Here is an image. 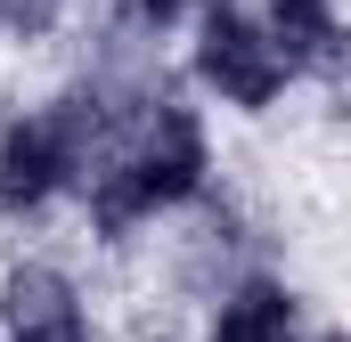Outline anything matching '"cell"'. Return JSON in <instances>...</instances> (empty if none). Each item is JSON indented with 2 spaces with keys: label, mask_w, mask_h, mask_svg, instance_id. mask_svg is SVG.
<instances>
[{
  "label": "cell",
  "mask_w": 351,
  "mask_h": 342,
  "mask_svg": "<svg viewBox=\"0 0 351 342\" xmlns=\"http://www.w3.org/2000/svg\"><path fill=\"white\" fill-rule=\"evenodd\" d=\"M196 171H204L196 122L164 106V114H156V131H147V147L114 171L106 187H98V220H106V228H123L139 204H172V196H188V187H196Z\"/></svg>",
  "instance_id": "6da1fadb"
},
{
  "label": "cell",
  "mask_w": 351,
  "mask_h": 342,
  "mask_svg": "<svg viewBox=\"0 0 351 342\" xmlns=\"http://www.w3.org/2000/svg\"><path fill=\"white\" fill-rule=\"evenodd\" d=\"M196 66H204V82L221 90V98H237V106H269L278 82H286V57H278V41H262L245 16H213L204 25V41H196Z\"/></svg>",
  "instance_id": "7a4b0ae2"
},
{
  "label": "cell",
  "mask_w": 351,
  "mask_h": 342,
  "mask_svg": "<svg viewBox=\"0 0 351 342\" xmlns=\"http://www.w3.org/2000/svg\"><path fill=\"white\" fill-rule=\"evenodd\" d=\"M66 171H74V122L66 114H33L0 139V196L8 204H41Z\"/></svg>",
  "instance_id": "3957f363"
},
{
  "label": "cell",
  "mask_w": 351,
  "mask_h": 342,
  "mask_svg": "<svg viewBox=\"0 0 351 342\" xmlns=\"http://www.w3.org/2000/svg\"><path fill=\"white\" fill-rule=\"evenodd\" d=\"M8 334L16 342H82V302L58 269H16L8 277Z\"/></svg>",
  "instance_id": "277c9868"
},
{
  "label": "cell",
  "mask_w": 351,
  "mask_h": 342,
  "mask_svg": "<svg viewBox=\"0 0 351 342\" xmlns=\"http://www.w3.org/2000/svg\"><path fill=\"white\" fill-rule=\"evenodd\" d=\"M221 342H294V302L278 285H245L221 310Z\"/></svg>",
  "instance_id": "5b68a950"
},
{
  "label": "cell",
  "mask_w": 351,
  "mask_h": 342,
  "mask_svg": "<svg viewBox=\"0 0 351 342\" xmlns=\"http://www.w3.org/2000/svg\"><path fill=\"white\" fill-rule=\"evenodd\" d=\"M278 57H286V66H327V57H335V16H327V0H278Z\"/></svg>",
  "instance_id": "8992f818"
},
{
  "label": "cell",
  "mask_w": 351,
  "mask_h": 342,
  "mask_svg": "<svg viewBox=\"0 0 351 342\" xmlns=\"http://www.w3.org/2000/svg\"><path fill=\"white\" fill-rule=\"evenodd\" d=\"M147 8H156V16H172V8H188V0H147Z\"/></svg>",
  "instance_id": "52a82bcc"
},
{
  "label": "cell",
  "mask_w": 351,
  "mask_h": 342,
  "mask_svg": "<svg viewBox=\"0 0 351 342\" xmlns=\"http://www.w3.org/2000/svg\"><path fill=\"white\" fill-rule=\"evenodd\" d=\"M335 342H351V334H335Z\"/></svg>",
  "instance_id": "ba28073f"
}]
</instances>
